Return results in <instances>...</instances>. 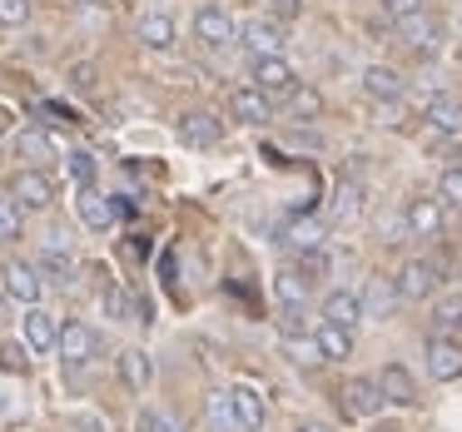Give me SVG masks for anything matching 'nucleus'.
<instances>
[{
    "instance_id": "f257e3e1",
    "label": "nucleus",
    "mask_w": 462,
    "mask_h": 432,
    "mask_svg": "<svg viewBox=\"0 0 462 432\" xmlns=\"http://www.w3.org/2000/svg\"><path fill=\"white\" fill-rule=\"evenodd\" d=\"M55 353H60L65 368H85V363H95V353H100V333L90 328V323L70 318L60 323V338H55Z\"/></svg>"
},
{
    "instance_id": "f03ea898",
    "label": "nucleus",
    "mask_w": 462,
    "mask_h": 432,
    "mask_svg": "<svg viewBox=\"0 0 462 432\" xmlns=\"http://www.w3.org/2000/svg\"><path fill=\"white\" fill-rule=\"evenodd\" d=\"M234 35H239V25H234V15L224 5H199L194 11V41L204 51H224V45H234Z\"/></svg>"
},
{
    "instance_id": "7ed1b4c3",
    "label": "nucleus",
    "mask_w": 462,
    "mask_h": 432,
    "mask_svg": "<svg viewBox=\"0 0 462 432\" xmlns=\"http://www.w3.org/2000/svg\"><path fill=\"white\" fill-rule=\"evenodd\" d=\"M41 289H45V279H41V269L35 263H25V259H11L5 269H0V293L5 299H15V303H41Z\"/></svg>"
},
{
    "instance_id": "20e7f679",
    "label": "nucleus",
    "mask_w": 462,
    "mask_h": 432,
    "mask_svg": "<svg viewBox=\"0 0 462 432\" xmlns=\"http://www.w3.org/2000/svg\"><path fill=\"white\" fill-rule=\"evenodd\" d=\"M438 263L432 259H408L398 269V299H408V303H422V299H432L438 293Z\"/></svg>"
},
{
    "instance_id": "39448f33",
    "label": "nucleus",
    "mask_w": 462,
    "mask_h": 432,
    "mask_svg": "<svg viewBox=\"0 0 462 432\" xmlns=\"http://www.w3.org/2000/svg\"><path fill=\"white\" fill-rule=\"evenodd\" d=\"M428 372L438 382H457L462 378V338L432 333V338H428Z\"/></svg>"
},
{
    "instance_id": "423d86ee",
    "label": "nucleus",
    "mask_w": 462,
    "mask_h": 432,
    "mask_svg": "<svg viewBox=\"0 0 462 432\" xmlns=\"http://www.w3.org/2000/svg\"><path fill=\"white\" fill-rule=\"evenodd\" d=\"M11 199L21 204V209H51L55 204V184L45 170H21L11 179Z\"/></svg>"
},
{
    "instance_id": "0eeeda50",
    "label": "nucleus",
    "mask_w": 462,
    "mask_h": 432,
    "mask_svg": "<svg viewBox=\"0 0 462 432\" xmlns=\"http://www.w3.org/2000/svg\"><path fill=\"white\" fill-rule=\"evenodd\" d=\"M293 85H299V75H293V65L283 60V55H263V60H254V90H263L273 100V95H289Z\"/></svg>"
},
{
    "instance_id": "6e6552de",
    "label": "nucleus",
    "mask_w": 462,
    "mask_h": 432,
    "mask_svg": "<svg viewBox=\"0 0 462 432\" xmlns=\"http://www.w3.org/2000/svg\"><path fill=\"white\" fill-rule=\"evenodd\" d=\"M234 41L244 45V55L249 60H263V55H279L283 51V31H279V21H249Z\"/></svg>"
},
{
    "instance_id": "1a4fd4ad",
    "label": "nucleus",
    "mask_w": 462,
    "mask_h": 432,
    "mask_svg": "<svg viewBox=\"0 0 462 432\" xmlns=\"http://www.w3.org/2000/svg\"><path fill=\"white\" fill-rule=\"evenodd\" d=\"M180 140L189 144V150H209V144L224 140V120L214 110H189L180 120Z\"/></svg>"
},
{
    "instance_id": "9d476101",
    "label": "nucleus",
    "mask_w": 462,
    "mask_h": 432,
    "mask_svg": "<svg viewBox=\"0 0 462 432\" xmlns=\"http://www.w3.org/2000/svg\"><path fill=\"white\" fill-rule=\"evenodd\" d=\"M422 120H428V140L462 134V100H457V95H438V100H428Z\"/></svg>"
},
{
    "instance_id": "9b49d317",
    "label": "nucleus",
    "mask_w": 462,
    "mask_h": 432,
    "mask_svg": "<svg viewBox=\"0 0 462 432\" xmlns=\"http://www.w3.org/2000/svg\"><path fill=\"white\" fill-rule=\"evenodd\" d=\"M229 115L239 124H269L273 120V100L263 90H254V85H239V90L229 95Z\"/></svg>"
},
{
    "instance_id": "f8f14e48",
    "label": "nucleus",
    "mask_w": 462,
    "mask_h": 432,
    "mask_svg": "<svg viewBox=\"0 0 462 432\" xmlns=\"http://www.w3.org/2000/svg\"><path fill=\"white\" fill-rule=\"evenodd\" d=\"M373 382H378L383 402H398V408H418V382H412V372L402 368V363H388V368H383Z\"/></svg>"
},
{
    "instance_id": "ddd939ff",
    "label": "nucleus",
    "mask_w": 462,
    "mask_h": 432,
    "mask_svg": "<svg viewBox=\"0 0 462 432\" xmlns=\"http://www.w3.org/2000/svg\"><path fill=\"white\" fill-rule=\"evenodd\" d=\"M338 402H343V412H353V418H373V412L383 408V392H378L373 378H348L338 388Z\"/></svg>"
},
{
    "instance_id": "4468645a",
    "label": "nucleus",
    "mask_w": 462,
    "mask_h": 432,
    "mask_svg": "<svg viewBox=\"0 0 462 432\" xmlns=\"http://www.w3.org/2000/svg\"><path fill=\"white\" fill-rule=\"evenodd\" d=\"M229 412H234V427L244 432H263V422H269V408L254 388H229Z\"/></svg>"
},
{
    "instance_id": "2eb2a0df",
    "label": "nucleus",
    "mask_w": 462,
    "mask_h": 432,
    "mask_svg": "<svg viewBox=\"0 0 462 432\" xmlns=\"http://www.w3.org/2000/svg\"><path fill=\"white\" fill-rule=\"evenodd\" d=\"M402 229H408L412 239H438L442 204L438 199H408V209H402Z\"/></svg>"
},
{
    "instance_id": "dca6fc26",
    "label": "nucleus",
    "mask_w": 462,
    "mask_h": 432,
    "mask_svg": "<svg viewBox=\"0 0 462 432\" xmlns=\"http://www.w3.org/2000/svg\"><path fill=\"white\" fill-rule=\"evenodd\" d=\"M55 338H60L55 313H45L41 303H31V308H25V348H31V353H51Z\"/></svg>"
},
{
    "instance_id": "f3484780",
    "label": "nucleus",
    "mask_w": 462,
    "mask_h": 432,
    "mask_svg": "<svg viewBox=\"0 0 462 432\" xmlns=\"http://www.w3.org/2000/svg\"><path fill=\"white\" fill-rule=\"evenodd\" d=\"M140 41H144V51H174L180 45V25L164 11H150V15H140Z\"/></svg>"
},
{
    "instance_id": "a211bd4d",
    "label": "nucleus",
    "mask_w": 462,
    "mask_h": 432,
    "mask_svg": "<svg viewBox=\"0 0 462 432\" xmlns=\"http://www.w3.org/2000/svg\"><path fill=\"white\" fill-rule=\"evenodd\" d=\"M323 323H338V328H358L363 323V299L358 293H343V289H333L328 299H323Z\"/></svg>"
},
{
    "instance_id": "6ab92c4d",
    "label": "nucleus",
    "mask_w": 462,
    "mask_h": 432,
    "mask_svg": "<svg viewBox=\"0 0 462 432\" xmlns=\"http://www.w3.org/2000/svg\"><path fill=\"white\" fill-rule=\"evenodd\" d=\"M75 214H80V224H90V229H110V224H115V204L105 199V194L95 189V184H80Z\"/></svg>"
},
{
    "instance_id": "aec40b11",
    "label": "nucleus",
    "mask_w": 462,
    "mask_h": 432,
    "mask_svg": "<svg viewBox=\"0 0 462 432\" xmlns=\"http://www.w3.org/2000/svg\"><path fill=\"white\" fill-rule=\"evenodd\" d=\"M15 154L25 160V170H45L55 160V140L45 130H21L15 134Z\"/></svg>"
},
{
    "instance_id": "412c9836",
    "label": "nucleus",
    "mask_w": 462,
    "mask_h": 432,
    "mask_svg": "<svg viewBox=\"0 0 462 432\" xmlns=\"http://www.w3.org/2000/svg\"><path fill=\"white\" fill-rule=\"evenodd\" d=\"M120 382L130 392H144L154 382V363H150V353L144 348H125L120 353Z\"/></svg>"
},
{
    "instance_id": "4be33fe9",
    "label": "nucleus",
    "mask_w": 462,
    "mask_h": 432,
    "mask_svg": "<svg viewBox=\"0 0 462 432\" xmlns=\"http://www.w3.org/2000/svg\"><path fill=\"white\" fill-rule=\"evenodd\" d=\"M363 95L378 100V105L398 100V95H402V75L388 70V65H368V70H363Z\"/></svg>"
},
{
    "instance_id": "5701e85b",
    "label": "nucleus",
    "mask_w": 462,
    "mask_h": 432,
    "mask_svg": "<svg viewBox=\"0 0 462 432\" xmlns=\"http://www.w3.org/2000/svg\"><path fill=\"white\" fill-rule=\"evenodd\" d=\"M398 35H402V45H412V51H438V41H442V31H438V21H428V15H408V21H398Z\"/></svg>"
},
{
    "instance_id": "b1692460",
    "label": "nucleus",
    "mask_w": 462,
    "mask_h": 432,
    "mask_svg": "<svg viewBox=\"0 0 462 432\" xmlns=\"http://www.w3.org/2000/svg\"><path fill=\"white\" fill-rule=\"evenodd\" d=\"M273 299H279L283 313H299L303 303H309V283H303L293 269H279L273 273Z\"/></svg>"
},
{
    "instance_id": "393cba45",
    "label": "nucleus",
    "mask_w": 462,
    "mask_h": 432,
    "mask_svg": "<svg viewBox=\"0 0 462 432\" xmlns=\"http://www.w3.org/2000/svg\"><path fill=\"white\" fill-rule=\"evenodd\" d=\"M41 273H51L55 283H70L75 279V259H70V249L60 244V234H55L51 244H45V253H41V263H35Z\"/></svg>"
},
{
    "instance_id": "a878e982",
    "label": "nucleus",
    "mask_w": 462,
    "mask_h": 432,
    "mask_svg": "<svg viewBox=\"0 0 462 432\" xmlns=\"http://www.w3.org/2000/svg\"><path fill=\"white\" fill-rule=\"evenodd\" d=\"M313 343H319L323 363H328V358H348V353H353V333H348V328H338V323H319Z\"/></svg>"
},
{
    "instance_id": "bb28decb",
    "label": "nucleus",
    "mask_w": 462,
    "mask_h": 432,
    "mask_svg": "<svg viewBox=\"0 0 462 432\" xmlns=\"http://www.w3.org/2000/svg\"><path fill=\"white\" fill-rule=\"evenodd\" d=\"M319 115H323V95L309 90V85H303V90L293 85L289 90V120H319Z\"/></svg>"
},
{
    "instance_id": "cd10ccee",
    "label": "nucleus",
    "mask_w": 462,
    "mask_h": 432,
    "mask_svg": "<svg viewBox=\"0 0 462 432\" xmlns=\"http://www.w3.org/2000/svg\"><path fill=\"white\" fill-rule=\"evenodd\" d=\"M25 234V214L11 194H0V244H15Z\"/></svg>"
},
{
    "instance_id": "c85d7f7f",
    "label": "nucleus",
    "mask_w": 462,
    "mask_h": 432,
    "mask_svg": "<svg viewBox=\"0 0 462 432\" xmlns=\"http://www.w3.org/2000/svg\"><path fill=\"white\" fill-rule=\"evenodd\" d=\"M134 432H184V422L174 418L170 408H140V418H134Z\"/></svg>"
},
{
    "instance_id": "c756f323",
    "label": "nucleus",
    "mask_w": 462,
    "mask_h": 432,
    "mask_svg": "<svg viewBox=\"0 0 462 432\" xmlns=\"http://www.w3.org/2000/svg\"><path fill=\"white\" fill-rule=\"evenodd\" d=\"M293 273H299L303 283L328 279V253H323V249H299V263H293Z\"/></svg>"
},
{
    "instance_id": "7c9ffc66",
    "label": "nucleus",
    "mask_w": 462,
    "mask_h": 432,
    "mask_svg": "<svg viewBox=\"0 0 462 432\" xmlns=\"http://www.w3.org/2000/svg\"><path fill=\"white\" fill-rule=\"evenodd\" d=\"M432 323H438V333H462V293H452V299H442L438 308H432Z\"/></svg>"
},
{
    "instance_id": "2f4dec72",
    "label": "nucleus",
    "mask_w": 462,
    "mask_h": 432,
    "mask_svg": "<svg viewBox=\"0 0 462 432\" xmlns=\"http://www.w3.org/2000/svg\"><path fill=\"white\" fill-rule=\"evenodd\" d=\"M25 343H0V372H15V378H21V372H31V358H25Z\"/></svg>"
},
{
    "instance_id": "473e14b6",
    "label": "nucleus",
    "mask_w": 462,
    "mask_h": 432,
    "mask_svg": "<svg viewBox=\"0 0 462 432\" xmlns=\"http://www.w3.org/2000/svg\"><path fill=\"white\" fill-rule=\"evenodd\" d=\"M65 174H70L75 184H95V154H90V150L65 154Z\"/></svg>"
},
{
    "instance_id": "72a5a7b5",
    "label": "nucleus",
    "mask_w": 462,
    "mask_h": 432,
    "mask_svg": "<svg viewBox=\"0 0 462 432\" xmlns=\"http://www.w3.org/2000/svg\"><path fill=\"white\" fill-rule=\"evenodd\" d=\"M438 199H442V204H457V209H462V170H457V164H452V170H442Z\"/></svg>"
},
{
    "instance_id": "f704fd0d",
    "label": "nucleus",
    "mask_w": 462,
    "mask_h": 432,
    "mask_svg": "<svg viewBox=\"0 0 462 432\" xmlns=\"http://www.w3.org/2000/svg\"><path fill=\"white\" fill-rule=\"evenodd\" d=\"M289 353H293L299 368H319V363H323V353H319V343H313V338H289Z\"/></svg>"
},
{
    "instance_id": "c9c22d12",
    "label": "nucleus",
    "mask_w": 462,
    "mask_h": 432,
    "mask_svg": "<svg viewBox=\"0 0 462 432\" xmlns=\"http://www.w3.org/2000/svg\"><path fill=\"white\" fill-rule=\"evenodd\" d=\"M31 0H0V25H25L31 21Z\"/></svg>"
},
{
    "instance_id": "e433bc0d",
    "label": "nucleus",
    "mask_w": 462,
    "mask_h": 432,
    "mask_svg": "<svg viewBox=\"0 0 462 432\" xmlns=\"http://www.w3.org/2000/svg\"><path fill=\"white\" fill-rule=\"evenodd\" d=\"M289 234H293V249H319V239H323L319 224H309V219H299Z\"/></svg>"
},
{
    "instance_id": "4c0bfd02",
    "label": "nucleus",
    "mask_w": 462,
    "mask_h": 432,
    "mask_svg": "<svg viewBox=\"0 0 462 432\" xmlns=\"http://www.w3.org/2000/svg\"><path fill=\"white\" fill-rule=\"evenodd\" d=\"M418 11H422V0H383V15H388L393 25L408 21V15H418Z\"/></svg>"
},
{
    "instance_id": "58836bf2",
    "label": "nucleus",
    "mask_w": 462,
    "mask_h": 432,
    "mask_svg": "<svg viewBox=\"0 0 462 432\" xmlns=\"http://www.w3.org/2000/svg\"><path fill=\"white\" fill-rule=\"evenodd\" d=\"M333 209H338L343 219H353V214H358V184H338V199H333Z\"/></svg>"
},
{
    "instance_id": "ea45409f",
    "label": "nucleus",
    "mask_w": 462,
    "mask_h": 432,
    "mask_svg": "<svg viewBox=\"0 0 462 432\" xmlns=\"http://www.w3.org/2000/svg\"><path fill=\"white\" fill-rule=\"evenodd\" d=\"M209 418L219 422V427H234V412H229V392H214V398H209Z\"/></svg>"
},
{
    "instance_id": "a19ab883",
    "label": "nucleus",
    "mask_w": 462,
    "mask_h": 432,
    "mask_svg": "<svg viewBox=\"0 0 462 432\" xmlns=\"http://www.w3.org/2000/svg\"><path fill=\"white\" fill-rule=\"evenodd\" d=\"M293 432H333V427H328V422H299Z\"/></svg>"
},
{
    "instance_id": "79ce46f5",
    "label": "nucleus",
    "mask_w": 462,
    "mask_h": 432,
    "mask_svg": "<svg viewBox=\"0 0 462 432\" xmlns=\"http://www.w3.org/2000/svg\"><path fill=\"white\" fill-rule=\"evenodd\" d=\"M373 432H402V427H398V422H383V427H373Z\"/></svg>"
},
{
    "instance_id": "37998d69",
    "label": "nucleus",
    "mask_w": 462,
    "mask_h": 432,
    "mask_svg": "<svg viewBox=\"0 0 462 432\" xmlns=\"http://www.w3.org/2000/svg\"><path fill=\"white\" fill-rule=\"evenodd\" d=\"M279 11H283V15H293V0H279Z\"/></svg>"
},
{
    "instance_id": "c03bdc74",
    "label": "nucleus",
    "mask_w": 462,
    "mask_h": 432,
    "mask_svg": "<svg viewBox=\"0 0 462 432\" xmlns=\"http://www.w3.org/2000/svg\"><path fill=\"white\" fill-rule=\"evenodd\" d=\"M0 318H5V293H0Z\"/></svg>"
},
{
    "instance_id": "a18cd8bd",
    "label": "nucleus",
    "mask_w": 462,
    "mask_h": 432,
    "mask_svg": "<svg viewBox=\"0 0 462 432\" xmlns=\"http://www.w3.org/2000/svg\"><path fill=\"white\" fill-rule=\"evenodd\" d=\"M70 5H95V0H70Z\"/></svg>"
}]
</instances>
